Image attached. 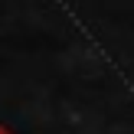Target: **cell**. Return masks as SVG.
Wrapping results in <instances>:
<instances>
[{
    "label": "cell",
    "mask_w": 134,
    "mask_h": 134,
    "mask_svg": "<svg viewBox=\"0 0 134 134\" xmlns=\"http://www.w3.org/2000/svg\"><path fill=\"white\" fill-rule=\"evenodd\" d=\"M0 134H10V131H7V128H3V124H0Z\"/></svg>",
    "instance_id": "6da1fadb"
}]
</instances>
